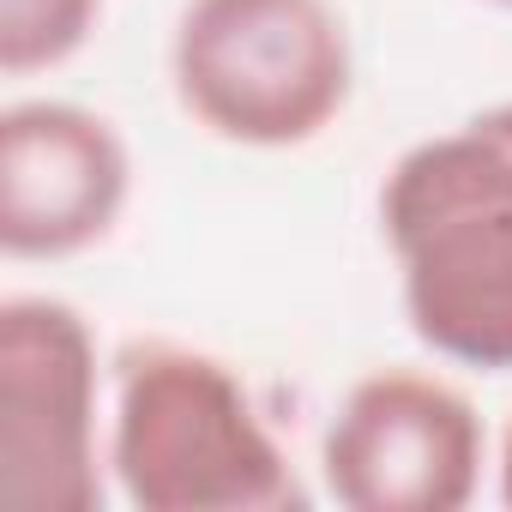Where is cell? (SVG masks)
Listing matches in <instances>:
<instances>
[{"mask_svg": "<svg viewBox=\"0 0 512 512\" xmlns=\"http://www.w3.org/2000/svg\"><path fill=\"white\" fill-rule=\"evenodd\" d=\"M410 332L458 368L512 374V103L410 145L380 187Z\"/></svg>", "mask_w": 512, "mask_h": 512, "instance_id": "cell-1", "label": "cell"}, {"mask_svg": "<svg viewBox=\"0 0 512 512\" xmlns=\"http://www.w3.org/2000/svg\"><path fill=\"white\" fill-rule=\"evenodd\" d=\"M109 470L139 512L308 506V488L247 380L223 356L175 338H133L115 356Z\"/></svg>", "mask_w": 512, "mask_h": 512, "instance_id": "cell-2", "label": "cell"}, {"mask_svg": "<svg viewBox=\"0 0 512 512\" xmlns=\"http://www.w3.org/2000/svg\"><path fill=\"white\" fill-rule=\"evenodd\" d=\"M169 79L211 139L290 151L344 115L356 49L332 0H187Z\"/></svg>", "mask_w": 512, "mask_h": 512, "instance_id": "cell-3", "label": "cell"}, {"mask_svg": "<svg viewBox=\"0 0 512 512\" xmlns=\"http://www.w3.org/2000/svg\"><path fill=\"white\" fill-rule=\"evenodd\" d=\"M85 314L61 296L0 302V500L13 512H97L109 440Z\"/></svg>", "mask_w": 512, "mask_h": 512, "instance_id": "cell-4", "label": "cell"}, {"mask_svg": "<svg viewBox=\"0 0 512 512\" xmlns=\"http://www.w3.org/2000/svg\"><path fill=\"white\" fill-rule=\"evenodd\" d=\"M482 464L476 404L422 368L362 374L320 440L326 494L350 512H458L476 500Z\"/></svg>", "mask_w": 512, "mask_h": 512, "instance_id": "cell-5", "label": "cell"}, {"mask_svg": "<svg viewBox=\"0 0 512 512\" xmlns=\"http://www.w3.org/2000/svg\"><path fill=\"white\" fill-rule=\"evenodd\" d=\"M133 199L121 127L67 97H19L0 115V247L7 260H73Z\"/></svg>", "mask_w": 512, "mask_h": 512, "instance_id": "cell-6", "label": "cell"}, {"mask_svg": "<svg viewBox=\"0 0 512 512\" xmlns=\"http://www.w3.org/2000/svg\"><path fill=\"white\" fill-rule=\"evenodd\" d=\"M103 19V0H0V73L31 79L67 67Z\"/></svg>", "mask_w": 512, "mask_h": 512, "instance_id": "cell-7", "label": "cell"}, {"mask_svg": "<svg viewBox=\"0 0 512 512\" xmlns=\"http://www.w3.org/2000/svg\"><path fill=\"white\" fill-rule=\"evenodd\" d=\"M500 500L512 506V416H506V434H500Z\"/></svg>", "mask_w": 512, "mask_h": 512, "instance_id": "cell-8", "label": "cell"}, {"mask_svg": "<svg viewBox=\"0 0 512 512\" xmlns=\"http://www.w3.org/2000/svg\"><path fill=\"white\" fill-rule=\"evenodd\" d=\"M494 7H512V0H494Z\"/></svg>", "mask_w": 512, "mask_h": 512, "instance_id": "cell-9", "label": "cell"}]
</instances>
